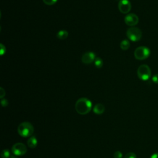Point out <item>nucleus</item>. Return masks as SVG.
<instances>
[{"mask_svg":"<svg viewBox=\"0 0 158 158\" xmlns=\"http://www.w3.org/2000/svg\"><path fill=\"white\" fill-rule=\"evenodd\" d=\"M75 107L77 113L80 115H85L91 111L92 103L88 98H81L77 101Z\"/></svg>","mask_w":158,"mask_h":158,"instance_id":"nucleus-1","label":"nucleus"},{"mask_svg":"<svg viewBox=\"0 0 158 158\" xmlns=\"http://www.w3.org/2000/svg\"><path fill=\"white\" fill-rule=\"evenodd\" d=\"M17 131L19 135L22 137H30L34 132V127L31 123L24 122L19 125Z\"/></svg>","mask_w":158,"mask_h":158,"instance_id":"nucleus-2","label":"nucleus"},{"mask_svg":"<svg viewBox=\"0 0 158 158\" xmlns=\"http://www.w3.org/2000/svg\"><path fill=\"white\" fill-rule=\"evenodd\" d=\"M137 75L138 78L143 81H146L149 80L151 75V69L146 64L141 65L138 68Z\"/></svg>","mask_w":158,"mask_h":158,"instance_id":"nucleus-3","label":"nucleus"},{"mask_svg":"<svg viewBox=\"0 0 158 158\" xmlns=\"http://www.w3.org/2000/svg\"><path fill=\"white\" fill-rule=\"evenodd\" d=\"M127 36L131 41H138L142 37L141 30L137 27H130L127 31Z\"/></svg>","mask_w":158,"mask_h":158,"instance_id":"nucleus-4","label":"nucleus"},{"mask_svg":"<svg viewBox=\"0 0 158 158\" xmlns=\"http://www.w3.org/2000/svg\"><path fill=\"white\" fill-rule=\"evenodd\" d=\"M151 54L150 49L146 46H139L134 52V56L138 60H144L147 59Z\"/></svg>","mask_w":158,"mask_h":158,"instance_id":"nucleus-5","label":"nucleus"},{"mask_svg":"<svg viewBox=\"0 0 158 158\" xmlns=\"http://www.w3.org/2000/svg\"><path fill=\"white\" fill-rule=\"evenodd\" d=\"M11 151L15 156H22L26 154L27 149L26 146L22 143H17L12 146Z\"/></svg>","mask_w":158,"mask_h":158,"instance_id":"nucleus-6","label":"nucleus"},{"mask_svg":"<svg viewBox=\"0 0 158 158\" xmlns=\"http://www.w3.org/2000/svg\"><path fill=\"white\" fill-rule=\"evenodd\" d=\"M124 21L127 25L130 27H133L138 24L139 22V18L135 14L130 13L125 17Z\"/></svg>","mask_w":158,"mask_h":158,"instance_id":"nucleus-7","label":"nucleus"},{"mask_svg":"<svg viewBox=\"0 0 158 158\" xmlns=\"http://www.w3.org/2000/svg\"><path fill=\"white\" fill-rule=\"evenodd\" d=\"M118 7L121 13L128 14L131 9V5L128 0H120L118 4Z\"/></svg>","mask_w":158,"mask_h":158,"instance_id":"nucleus-8","label":"nucleus"},{"mask_svg":"<svg viewBox=\"0 0 158 158\" xmlns=\"http://www.w3.org/2000/svg\"><path fill=\"white\" fill-rule=\"evenodd\" d=\"M96 55L93 52H86L83 54L81 57V61L85 64H89L94 61Z\"/></svg>","mask_w":158,"mask_h":158,"instance_id":"nucleus-9","label":"nucleus"},{"mask_svg":"<svg viewBox=\"0 0 158 158\" xmlns=\"http://www.w3.org/2000/svg\"><path fill=\"white\" fill-rule=\"evenodd\" d=\"M105 107L102 104L98 103L96 104L93 107V112L97 115L102 114L104 112Z\"/></svg>","mask_w":158,"mask_h":158,"instance_id":"nucleus-10","label":"nucleus"},{"mask_svg":"<svg viewBox=\"0 0 158 158\" xmlns=\"http://www.w3.org/2000/svg\"><path fill=\"white\" fill-rule=\"evenodd\" d=\"M27 144L31 149L35 148L38 144V140L34 136H30L27 141Z\"/></svg>","mask_w":158,"mask_h":158,"instance_id":"nucleus-11","label":"nucleus"},{"mask_svg":"<svg viewBox=\"0 0 158 158\" xmlns=\"http://www.w3.org/2000/svg\"><path fill=\"white\" fill-rule=\"evenodd\" d=\"M68 36H69V33L65 30H61L59 31L57 33V38L62 40L66 39L68 37Z\"/></svg>","mask_w":158,"mask_h":158,"instance_id":"nucleus-12","label":"nucleus"},{"mask_svg":"<svg viewBox=\"0 0 158 158\" xmlns=\"http://www.w3.org/2000/svg\"><path fill=\"white\" fill-rule=\"evenodd\" d=\"M130 43L129 41L127 40H122L120 44V48L123 51H126V50L130 48Z\"/></svg>","mask_w":158,"mask_h":158,"instance_id":"nucleus-13","label":"nucleus"},{"mask_svg":"<svg viewBox=\"0 0 158 158\" xmlns=\"http://www.w3.org/2000/svg\"><path fill=\"white\" fill-rule=\"evenodd\" d=\"M94 65L97 68H101L103 65V60L99 57H96L94 60Z\"/></svg>","mask_w":158,"mask_h":158,"instance_id":"nucleus-14","label":"nucleus"},{"mask_svg":"<svg viewBox=\"0 0 158 158\" xmlns=\"http://www.w3.org/2000/svg\"><path fill=\"white\" fill-rule=\"evenodd\" d=\"M10 156V151L8 149H5L2 151L1 153V157L2 158H9Z\"/></svg>","mask_w":158,"mask_h":158,"instance_id":"nucleus-15","label":"nucleus"},{"mask_svg":"<svg viewBox=\"0 0 158 158\" xmlns=\"http://www.w3.org/2000/svg\"><path fill=\"white\" fill-rule=\"evenodd\" d=\"M43 1L45 4L48 6H51L54 4L57 1V0H43Z\"/></svg>","mask_w":158,"mask_h":158,"instance_id":"nucleus-16","label":"nucleus"},{"mask_svg":"<svg viewBox=\"0 0 158 158\" xmlns=\"http://www.w3.org/2000/svg\"><path fill=\"white\" fill-rule=\"evenodd\" d=\"M124 158H136V156L134 152H130L126 154L124 156Z\"/></svg>","mask_w":158,"mask_h":158,"instance_id":"nucleus-17","label":"nucleus"},{"mask_svg":"<svg viewBox=\"0 0 158 158\" xmlns=\"http://www.w3.org/2000/svg\"><path fill=\"white\" fill-rule=\"evenodd\" d=\"M122 153L119 151H117L114 153V158H122Z\"/></svg>","mask_w":158,"mask_h":158,"instance_id":"nucleus-18","label":"nucleus"},{"mask_svg":"<svg viewBox=\"0 0 158 158\" xmlns=\"http://www.w3.org/2000/svg\"><path fill=\"white\" fill-rule=\"evenodd\" d=\"M1 105H2V107H6V106L8 105L9 103H8V101H7V99L2 98V99H1Z\"/></svg>","mask_w":158,"mask_h":158,"instance_id":"nucleus-19","label":"nucleus"},{"mask_svg":"<svg viewBox=\"0 0 158 158\" xmlns=\"http://www.w3.org/2000/svg\"><path fill=\"white\" fill-rule=\"evenodd\" d=\"M0 46H1L0 54H1V55H3L6 52V48H5V46L2 44H1Z\"/></svg>","mask_w":158,"mask_h":158,"instance_id":"nucleus-20","label":"nucleus"},{"mask_svg":"<svg viewBox=\"0 0 158 158\" xmlns=\"http://www.w3.org/2000/svg\"><path fill=\"white\" fill-rule=\"evenodd\" d=\"M5 94H6L5 90L2 87H1L0 88V98L2 99L4 98V96H5Z\"/></svg>","mask_w":158,"mask_h":158,"instance_id":"nucleus-21","label":"nucleus"},{"mask_svg":"<svg viewBox=\"0 0 158 158\" xmlns=\"http://www.w3.org/2000/svg\"><path fill=\"white\" fill-rule=\"evenodd\" d=\"M152 80L154 83L158 84V74H156L154 75L152 77Z\"/></svg>","mask_w":158,"mask_h":158,"instance_id":"nucleus-22","label":"nucleus"},{"mask_svg":"<svg viewBox=\"0 0 158 158\" xmlns=\"http://www.w3.org/2000/svg\"><path fill=\"white\" fill-rule=\"evenodd\" d=\"M151 158H158V152L154 153V154H152L151 157Z\"/></svg>","mask_w":158,"mask_h":158,"instance_id":"nucleus-23","label":"nucleus"},{"mask_svg":"<svg viewBox=\"0 0 158 158\" xmlns=\"http://www.w3.org/2000/svg\"><path fill=\"white\" fill-rule=\"evenodd\" d=\"M9 158H17L16 156H12V155H10V156L9 157Z\"/></svg>","mask_w":158,"mask_h":158,"instance_id":"nucleus-24","label":"nucleus"}]
</instances>
